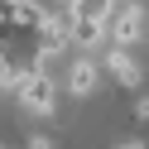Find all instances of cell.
Listing matches in <instances>:
<instances>
[{
	"mask_svg": "<svg viewBox=\"0 0 149 149\" xmlns=\"http://www.w3.org/2000/svg\"><path fill=\"white\" fill-rule=\"evenodd\" d=\"M15 91H19V96H24V106H34V111H43V116H48V111H53V82L48 77H43V72H24V77H19V87H15Z\"/></svg>",
	"mask_w": 149,
	"mask_h": 149,
	"instance_id": "cell-1",
	"label": "cell"
},
{
	"mask_svg": "<svg viewBox=\"0 0 149 149\" xmlns=\"http://www.w3.org/2000/svg\"><path fill=\"white\" fill-rule=\"evenodd\" d=\"M139 29H144V10H139V5H120V10H116V24H111V39L125 48V43L139 39Z\"/></svg>",
	"mask_w": 149,
	"mask_h": 149,
	"instance_id": "cell-2",
	"label": "cell"
},
{
	"mask_svg": "<svg viewBox=\"0 0 149 149\" xmlns=\"http://www.w3.org/2000/svg\"><path fill=\"white\" fill-rule=\"evenodd\" d=\"M34 34H39V53H63V48H68V19H53V15H43V24H39V29H34Z\"/></svg>",
	"mask_w": 149,
	"mask_h": 149,
	"instance_id": "cell-3",
	"label": "cell"
},
{
	"mask_svg": "<svg viewBox=\"0 0 149 149\" xmlns=\"http://www.w3.org/2000/svg\"><path fill=\"white\" fill-rule=\"evenodd\" d=\"M39 24H43V5H39V0H15V29L34 34Z\"/></svg>",
	"mask_w": 149,
	"mask_h": 149,
	"instance_id": "cell-4",
	"label": "cell"
},
{
	"mask_svg": "<svg viewBox=\"0 0 149 149\" xmlns=\"http://www.w3.org/2000/svg\"><path fill=\"white\" fill-rule=\"evenodd\" d=\"M111 10H116V0H72V15H77V19H96V24H106Z\"/></svg>",
	"mask_w": 149,
	"mask_h": 149,
	"instance_id": "cell-5",
	"label": "cell"
},
{
	"mask_svg": "<svg viewBox=\"0 0 149 149\" xmlns=\"http://www.w3.org/2000/svg\"><path fill=\"white\" fill-rule=\"evenodd\" d=\"M111 68H116V77H120V87H135V82H139V68H135V63H130L125 58V53H111Z\"/></svg>",
	"mask_w": 149,
	"mask_h": 149,
	"instance_id": "cell-6",
	"label": "cell"
},
{
	"mask_svg": "<svg viewBox=\"0 0 149 149\" xmlns=\"http://www.w3.org/2000/svg\"><path fill=\"white\" fill-rule=\"evenodd\" d=\"M68 87L77 91V96H82V91H91V87H96V68H91V63H77L72 77H68Z\"/></svg>",
	"mask_w": 149,
	"mask_h": 149,
	"instance_id": "cell-7",
	"label": "cell"
},
{
	"mask_svg": "<svg viewBox=\"0 0 149 149\" xmlns=\"http://www.w3.org/2000/svg\"><path fill=\"white\" fill-rule=\"evenodd\" d=\"M29 149H53V144H48L43 135H34V144H29Z\"/></svg>",
	"mask_w": 149,
	"mask_h": 149,
	"instance_id": "cell-8",
	"label": "cell"
},
{
	"mask_svg": "<svg viewBox=\"0 0 149 149\" xmlns=\"http://www.w3.org/2000/svg\"><path fill=\"white\" fill-rule=\"evenodd\" d=\"M120 149H144V144H139V139H130V144H120Z\"/></svg>",
	"mask_w": 149,
	"mask_h": 149,
	"instance_id": "cell-9",
	"label": "cell"
},
{
	"mask_svg": "<svg viewBox=\"0 0 149 149\" xmlns=\"http://www.w3.org/2000/svg\"><path fill=\"white\" fill-rule=\"evenodd\" d=\"M0 149H5V144H0Z\"/></svg>",
	"mask_w": 149,
	"mask_h": 149,
	"instance_id": "cell-10",
	"label": "cell"
}]
</instances>
